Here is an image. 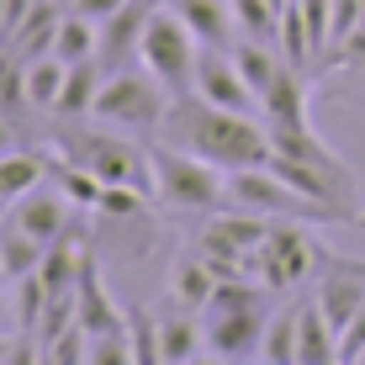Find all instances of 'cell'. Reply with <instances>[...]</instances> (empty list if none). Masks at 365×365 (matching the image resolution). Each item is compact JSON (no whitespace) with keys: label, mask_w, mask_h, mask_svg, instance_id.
I'll return each instance as SVG.
<instances>
[{"label":"cell","mask_w":365,"mask_h":365,"mask_svg":"<svg viewBox=\"0 0 365 365\" xmlns=\"http://www.w3.org/2000/svg\"><path fill=\"white\" fill-rule=\"evenodd\" d=\"M196 96L212 101V106H228V111H249L259 101L255 91H249V80L238 74L228 48H201V58H196Z\"/></svg>","instance_id":"11"},{"label":"cell","mask_w":365,"mask_h":365,"mask_svg":"<svg viewBox=\"0 0 365 365\" xmlns=\"http://www.w3.org/2000/svg\"><path fill=\"white\" fill-rule=\"evenodd\" d=\"M170 138H180V148L212 159L217 170H255V165H270L275 143H270V128H255L249 111H228V106H212L191 96H175L170 101V117H165Z\"/></svg>","instance_id":"1"},{"label":"cell","mask_w":365,"mask_h":365,"mask_svg":"<svg viewBox=\"0 0 365 365\" xmlns=\"http://www.w3.org/2000/svg\"><path fill=\"white\" fill-rule=\"evenodd\" d=\"M11 154V117H0V159Z\"/></svg>","instance_id":"39"},{"label":"cell","mask_w":365,"mask_h":365,"mask_svg":"<svg viewBox=\"0 0 365 365\" xmlns=\"http://www.w3.org/2000/svg\"><path fill=\"white\" fill-rule=\"evenodd\" d=\"M101 85H106V64L101 58H85V64H69V80H64V91H58V117L64 122H80V117H91L96 111V96H101Z\"/></svg>","instance_id":"20"},{"label":"cell","mask_w":365,"mask_h":365,"mask_svg":"<svg viewBox=\"0 0 365 365\" xmlns=\"http://www.w3.org/2000/svg\"><path fill=\"white\" fill-rule=\"evenodd\" d=\"M297 329H302V302H297V307H286L281 318H270V329H265V355H259V360H270V365H297Z\"/></svg>","instance_id":"28"},{"label":"cell","mask_w":365,"mask_h":365,"mask_svg":"<svg viewBox=\"0 0 365 365\" xmlns=\"http://www.w3.org/2000/svg\"><path fill=\"white\" fill-rule=\"evenodd\" d=\"M101 212H106V217L133 222V217H143V212H148V191H138V185H106V196H101Z\"/></svg>","instance_id":"33"},{"label":"cell","mask_w":365,"mask_h":365,"mask_svg":"<svg viewBox=\"0 0 365 365\" xmlns=\"http://www.w3.org/2000/svg\"><path fill=\"white\" fill-rule=\"evenodd\" d=\"M64 0H32V11L21 16V27L11 32V48H16L21 58H43V53H53V37H58V21H64Z\"/></svg>","instance_id":"18"},{"label":"cell","mask_w":365,"mask_h":365,"mask_svg":"<svg viewBox=\"0 0 365 365\" xmlns=\"http://www.w3.org/2000/svg\"><path fill=\"white\" fill-rule=\"evenodd\" d=\"M233 16L244 27V37H259V43L281 48V6H270V0H233Z\"/></svg>","instance_id":"29"},{"label":"cell","mask_w":365,"mask_h":365,"mask_svg":"<svg viewBox=\"0 0 365 365\" xmlns=\"http://www.w3.org/2000/svg\"><path fill=\"white\" fill-rule=\"evenodd\" d=\"M154 0H128L122 11H111L106 21H101V64L106 69H122L128 58H138V48H143V27H148V16H154Z\"/></svg>","instance_id":"12"},{"label":"cell","mask_w":365,"mask_h":365,"mask_svg":"<svg viewBox=\"0 0 365 365\" xmlns=\"http://www.w3.org/2000/svg\"><path fill=\"white\" fill-rule=\"evenodd\" d=\"M170 91L154 80L148 69H111L106 85L96 96V111L106 128H128V133H148V128H165L170 117Z\"/></svg>","instance_id":"6"},{"label":"cell","mask_w":365,"mask_h":365,"mask_svg":"<svg viewBox=\"0 0 365 365\" xmlns=\"http://www.w3.org/2000/svg\"><path fill=\"white\" fill-rule=\"evenodd\" d=\"M339 360H365V302H360V312H355V323H349L344 334H339Z\"/></svg>","instance_id":"35"},{"label":"cell","mask_w":365,"mask_h":365,"mask_svg":"<svg viewBox=\"0 0 365 365\" xmlns=\"http://www.w3.org/2000/svg\"><path fill=\"white\" fill-rule=\"evenodd\" d=\"M80 329L91 339H122L128 334V312H117L106 281H101V259L85 255V270H80Z\"/></svg>","instance_id":"13"},{"label":"cell","mask_w":365,"mask_h":365,"mask_svg":"<svg viewBox=\"0 0 365 365\" xmlns=\"http://www.w3.org/2000/svg\"><path fill=\"white\" fill-rule=\"evenodd\" d=\"M207 349L217 360H259L265 355V329H270V318H265V307H233V312H222V307H207Z\"/></svg>","instance_id":"9"},{"label":"cell","mask_w":365,"mask_h":365,"mask_svg":"<svg viewBox=\"0 0 365 365\" xmlns=\"http://www.w3.org/2000/svg\"><path fill=\"white\" fill-rule=\"evenodd\" d=\"M0 6H6V0H0Z\"/></svg>","instance_id":"44"},{"label":"cell","mask_w":365,"mask_h":365,"mask_svg":"<svg viewBox=\"0 0 365 365\" xmlns=\"http://www.w3.org/2000/svg\"><path fill=\"white\" fill-rule=\"evenodd\" d=\"M360 53H365V16H360V27H355V32H349V37H344V43H339V53L329 58V64H355V58H360Z\"/></svg>","instance_id":"36"},{"label":"cell","mask_w":365,"mask_h":365,"mask_svg":"<svg viewBox=\"0 0 365 365\" xmlns=\"http://www.w3.org/2000/svg\"><path fill=\"white\" fill-rule=\"evenodd\" d=\"M58 154L69 159V165L101 175L106 185H138V191L154 196V165H148V148L128 143V138L117 133H96V128H74L64 122V133L53 138Z\"/></svg>","instance_id":"3"},{"label":"cell","mask_w":365,"mask_h":365,"mask_svg":"<svg viewBox=\"0 0 365 365\" xmlns=\"http://www.w3.org/2000/svg\"><path fill=\"white\" fill-rule=\"evenodd\" d=\"M27 58L11 48V53H0V117H16V111H27Z\"/></svg>","instance_id":"30"},{"label":"cell","mask_w":365,"mask_h":365,"mask_svg":"<svg viewBox=\"0 0 365 365\" xmlns=\"http://www.w3.org/2000/svg\"><path fill=\"white\" fill-rule=\"evenodd\" d=\"M48 175V159L43 154H16V148H11L6 159H0V201H21L27 191H37V180H43Z\"/></svg>","instance_id":"25"},{"label":"cell","mask_w":365,"mask_h":365,"mask_svg":"<svg viewBox=\"0 0 365 365\" xmlns=\"http://www.w3.org/2000/svg\"><path fill=\"white\" fill-rule=\"evenodd\" d=\"M170 11H180V21L201 37V48H233V0H170Z\"/></svg>","instance_id":"16"},{"label":"cell","mask_w":365,"mask_h":365,"mask_svg":"<svg viewBox=\"0 0 365 365\" xmlns=\"http://www.w3.org/2000/svg\"><path fill=\"white\" fill-rule=\"evenodd\" d=\"M53 53L64 58V64H85V58H96V53H101V21L80 16V11H69V16L58 21Z\"/></svg>","instance_id":"24"},{"label":"cell","mask_w":365,"mask_h":365,"mask_svg":"<svg viewBox=\"0 0 365 365\" xmlns=\"http://www.w3.org/2000/svg\"><path fill=\"white\" fill-rule=\"evenodd\" d=\"M339 360V329L323 318L318 297L302 302V329H297V365H334Z\"/></svg>","instance_id":"19"},{"label":"cell","mask_w":365,"mask_h":365,"mask_svg":"<svg viewBox=\"0 0 365 365\" xmlns=\"http://www.w3.org/2000/svg\"><path fill=\"white\" fill-rule=\"evenodd\" d=\"M48 286H43V275H21L16 281V318H21V334L27 339H37V329H43V312H48Z\"/></svg>","instance_id":"31"},{"label":"cell","mask_w":365,"mask_h":365,"mask_svg":"<svg viewBox=\"0 0 365 365\" xmlns=\"http://www.w3.org/2000/svg\"><path fill=\"white\" fill-rule=\"evenodd\" d=\"M329 11H334V48H339L349 32L360 27V16H365V0H329Z\"/></svg>","instance_id":"34"},{"label":"cell","mask_w":365,"mask_h":365,"mask_svg":"<svg viewBox=\"0 0 365 365\" xmlns=\"http://www.w3.org/2000/svg\"><path fill=\"white\" fill-rule=\"evenodd\" d=\"M201 344H207V329L196 323L191 307L175 302V312H159V355H165L170 365H185Z\"/></svg>","instance_id":"21"},{"label":"cell","mask_w":365,"mask_h":365,"mask_svg":"<svg viewBox=\"0 0 365 365\" xmlns=\"http://www.w3.org/2000/svg\"><path fill=\"white\" fill-rule=\"evenodd\" d=\"M0 212H6V201H0Z\"/></svg>","instance_id":"43"},{"label":"cell","mask_w":365,"mask_h":365,"mask_svg":"<svg viewBox=\"0 0 365 365\" xmlns=\"http://www.w3.org/2000/svg\"><path fill=\"white\" fill-rule=\"evenodd\" d=\"M318 307H323V318L334 323L339 334L355 323V312H360V302H365V259H339L329 255L323 259V270H318Z\"/></svg>","instance_id":"10"},{"label":"cell","mask_w":365,"mask_h":365,"mask_svg":"<svg viewBox=\"0 0 365 365\" xmlns=\"http://www.w3.org/2000/svg\"><path fill=\"white\" fill-rule=\"evenodd\" d=\"M69 207L74 201L58 191V196H37V191H27L16 201V212H11V222L16 228H27L32 238H43V244H53V238H64L69 228H74V217H69Z\"/></svg>","instance_id":"15"},{"label":"cell","mask_w":365,"mask_h":365,"mask_svg":"<svg viewBox=\"0 0 365 365\" xmlns=\"http://www.w3.org/2000/svg\"><path fill=\"white\" fill-rule=\"evenodd\" d=\"M259 106H265V122H281V128H307V74L281 64L275 69V80L265 85V96H259Z\"/></svg>","instance_id":"14"},{"label":"cell","mask_w":365,"mask_h":365,"mask_svg":"<svg viewBox=\"0 0 365 365\" xmlns=\"http://www.w3.org/2000/svg\"><path fill=\"white\" fill-rule=\"evenodd\" d=\"M11 312H16V307H11V302L0 297V329H6V323H11Z\"/></svg>","instance_id":"40"},{"label":"cell","mask_w":365,"mask_h":365,"mask_svg":"<svg viewBox=\"0 0 365 365\" xmlns=\"http://www.w3.org/2000/svg\"><path fill=\"white\" fill-rule=\"evenodd\" d=\"M270 6H281V11H286V6H292V0H270Z\"/></svg>","instance_id":"42"},{"label":"cell","mask_w":365,"mask_h":365,"mask_svg":"<svg viewBox=\"0 0 365 365\" xmlns=\"http://www.w3.org/2000/svg\"><path fill=\"white\" fill-rule=\"evenodd\" d=\"M228 207H244V212H259V217H318V222H355L349 212L339 207H323L312 201L307 191H297L292 180H281L270 165H255V170H233L228 175Z\"/></svg>","instance_id":"4"},{"label":"cell","mask_w":365,"mask_h":365,"mask_svg":"<svg viewBox=\"0 0 365 365\" xmlns=\"http://www.w3.org/2000/svg\"><path fill=\"white\" fill-rule=\"evenodd\" d=\"M64 80H69V64L58 53H43V58H32L27 64V101L37 111H53L58 106V91H64Z\"/></svg>","instance_id":"26"},{"label":"cell","mask_w":365,"mask_h":365,"mask_svg":"<svg viewBox=\"0 0 365 365\" xmlns=\"http://www.w3.org/2000/svg\"><path fill=\"white\" fill-rule=\"evenodd\" d=\"M48 175L58 180V191H64L74 207H85V212H101V196H106V180L91 170H80V165H69V159H58V165H48Z\"/></svg>","instance_id":"27"},{"label":"cell","mask_w":365,"mask_h":365,"mask_svg":"<svg viewBox=\"0 0 365 365\" xmlns=\"http://www.w3.org/2000/svg\"><path fill=\"white\" fill-rule=\"evenodd\" d=\"M143 69L165 85L170 96H191L196 91V58H201V37L180 21V11L159 6L143 27V48H138Z\"/></svg>","instance_id":"5"},{"label":"cell","mask_w":365,"mask_h":365,"mask_svg":"<svg viewBox=\"0 0 365 365\" xmlns=\"http://www.w3.org/2000/svg\"><path fill=\"white\" fill-rule=\"evenodd\" d=\"M212 292H217V275L201 259V249H180L175 255V270H170V297L191 312H207L212 307Z\"/></svg>","instance_id":"17"},{"label":"cell","mask_w":365,"mask_h":365,"mask_svg":"<svg viewBox=\"0 0 365 365\" xmlns=\"http://www.w3.org/2000/svg\"><path fill=\"white\" fill-rule=\"evenodd\" d=\"M43 255H48V244L43 238H32L27 228H0V275L6 281H21V275H32L37 265H43Z\"/></svg>","instance_id":"22"},{"label":"cell","mask_w":365,"mask_h":365,"mask_svg":"<svg viewBox=\"0 0 365 365\" xmlns=\"http://www.w3.org/2000/svg\"><path fill=\"white\" fill-rule=\"evenodd\" d=\"M16 360H32V349L21 344V339H11L6 329H0V365H16Z\"/></svg>","instance_id":"38"},{"label":"cell","mask_w":365,"mask_h":365,"mask_svg":"<svg viewBox=\"0 0 365 365\" xmlns=\"http://www.w3.org/2000/svg\"><path fill=\"white\" fill-rule=\"evenodd\" d=\"M228 53H233L238 74L249 80V91H255V96H265V85L275 80V69L286 64V58H281V48H275V43H259V37H244V43H233Z\"/></svg>","instance_id":"23"},{"label":"cell","mask_w":365,"mask_h":365,"mask_svg":"<svg viewBox=\"0 0 365 365\" xmlns=\"http://www.w3.org/2000/svg\"><path fill=\"white\" fill-rule=\"evenodd\" d=\"M355 228H365V207H360V212H355Z\"/></svg>","instance_id":"41"},{"label":"cell","mask_w":365,"mask_h":365,"mask_svg":"<svg viewBox=\"0 0 365 365\" xmlns=\"http://www.w3.org/2000/svg\"><path fill=\"white\" fill-rule=\"evenodd\" d=\"M128 339H133V365H159V318L148 312H128Z\"/></svg>","instance_id":"32"},{"label":"cell","mask_w":365,"mask_h":365,"mask_svg":"<svg viewBox=\"0 0 365 365\" xmlns=\"http://www.w3.org/2000/svg\"><path fill=\"white\" fill-rule=\"evenodd\" d=\"M265 233H270V217H259V212H222V217H212L207 228H201L196 238V249L207 259H238L249 275H259L255 270V249L265 244Z\"/></svg>","instance_id":"8"},{"label":"cell","mask_w":365,"mask_h":365,"mask_svg":"<svg viewBox=\"0 0 365 365\" xmlns=\"http://www.w3.org/2000/svg\"><path fill=\"white\" fill-rule=\"evenodd\" d=\"M148 165H154V196L175 212H222L228 207V170L191 148H165L148 143Z\"/></svg>","instance_id":"2"},{"label":"cell","mask_w":365,"mask_h":365,"mask_svg":"<svg viewBox=\"0 0 365 365\" xmlns=\"http://www.w3.org/2000/svg\"><path fill=\"white\" fill-rule=\"evenodd\" d=\"M323 259H329V255L318 249V238H312L307 228H297L292 217H275L270 233H265V244L255 249V270H259V281H265L275 297L292 292V286H302L307 275H318Z\"/></svg>","instance_id":"7"},{"label":"cell","mask_w":365,"mask_h":365,"mask_svg":"<svg viewBox=\"0 0 365 365\" xmlns=\"http://www.w3.org/2000/svg\"><path fill=\"white\" fill-rule=\"evenodd\" d=\"M128 6V0H74V11H80V16H91V21H106L111 11H122Z\"/></svg>","instance_id":"37"}]
</instances>
